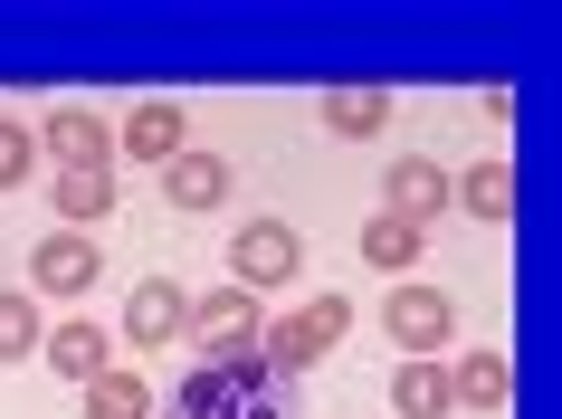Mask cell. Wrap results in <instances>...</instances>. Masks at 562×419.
<instances>
[{
	"instance_id": "5b68a950",
	"label": "cell",
	"mask_w": 562,
	"mask_h": 419,
	"mask_svg": "<svg viewBox=\"0 0 562 419\" xmlns=\"http://www.w3.org/2000/svg\"><path fill=\"white\" fill-rule=\"evenodd\" d=\"M95 276H105V258H95L87 229H48L30 248V296H87Z\"/></svg>"
},
{
	"instance_id": "4fadbf2b",
	"label": "cell",
	"mask_w": 562,
	"mask_h": 419,
	"mask_svg": "<svg viewBox=\"0 0 562 419\" xmlns=\"http://www.w3.org/2000/svg\"><path fill=\"white\" fill-rule=\"evenodd\" d=\"M505 390H515V372H505V353H486V343H468V362L448 372V400L486 419V410H505Z\"/></svg>"
},
{
	"instance_id": "5bb4252c",
	"label": "cell",
	"mask_w": 562,
	"mask_h": 419,
	"mask_svg": "<svg viewBox=\"0 0 562 419\" xmlns=\"http://www.w3.org/2000/svg\"><path fill=\"white\" fill-rule=\"evenodd\" d=\"M162 191H172V210H220L229 201V162L220 152H181V162H162Z\"/></svg>"
},
{
	"instance_id": "e0dca14e",
	"label": "cell",
	"mask_w": 562,
	"mask_h": 419,
	"mask_svg": "<svg viewBox=\"0 0 562 419\" xmlns=\"http://www.w3.org/2000/svg\"><path fill=\"white\" fill-rule=\"evenodd\" d=\"M448 201H468L486 229H505V219H515V172H505V162H476L468 181H448Z\"/></svg>"
},
{
	"instance_id": "52a82bcc",
	"label": "cell",
	"mask_w": 562,
	"mask_h": 419,
	"mask_svg": "<svg viewBox=\"0 0 562 419\" xmlns=\"http://www.w3.org/2000/svg\"><path fill=\"white\" fill-rule=\"evenodd\" d=\"M115 152L162 172V162H181V152H191V115H181L172 95H153V105H134V115L115 124Z\"/></svg>"
},
{
	"instance_id": "d6986e66",
	"label": "cell",
	"mask_w": 562,
	"mask_h": 419,
	"mask_svg": "<svg viewBox=\"0 0 562 419\" xmlns=\"http://www.w3.org/2000/svg\"><path fill=\"white\" fill-rule=\"evenodd\" d=\"M48 333H38V296H20V286H0V362L38 353Z\"/></svg>"
},
{
	"instance_id": "ac0fdd59",
	"label": "cell",
	"mask_w": 562,
	"mask_h": 419,
	"mask_svg": "<svg viewBox=\"0 0 562 419\" xmlns=\"http://www.w3.org/2000/svg\"><path fill=\"white\" fill-rule=\"evenodd\" d=\"M87 419H153L144 372H95V382H87Z\"/></svg>"
},
{
	"instance_id": "9a60e30c",
	"label": "cell",
	"mask_w": 562,
	"mask_h": 419,
	"mask_svg": "<svg viewBox=\"0 0 562 419\" xmlns=\"http://www.w3.org/2000/svg\"><path fill=\"white\" fill-rule=\"evenodd\" d=\"M391 400H401V419H448V410H458V400H448V372H439V353H411V362H401Z\"/></svg>"
},
{
	"instance_id": "8992f818",
	"label": "cell",
	"mask_w": 562,
	"mask_h": 419,
	"mask_svg": "<svg viewBox=\"0 0 562 419\" xmlns=\"http://www.w3.org/2000/svg\"><path fill=\"white\" fill-rule=\"evenodd\" d=\"M38 152H48L58 172H105V162H115V124L87 115V105H58V115L38 124Z\"/></svg>"
},
{
	"instance_id": "7a4b0ae2",
	"label": "cell",
	"mask_w": 562,
	"mask_h": 419,
	"mask_svg": "<svg viewBox=\"0 0 562 419\" xmlns=\"http://www.w3.org/2000/svg\"><path fill=\"white\" fill-rule=\"evenodd\" d=\"M344 333H353V296H315V305H296V315H277L258 343L277 353V372H315Z\"/></svg>"
},
{
	"instance_id": "8fae6325",
	"label": "cell",
	"mask_w": 562,
	"mask_h": 419,
	"mask_svg": "<svg viewBox=\"0 0 562 419\" xmlns=\"http://www.w3.org/2000/svg\"><path fill=\"white\" fill-rule=\"evenodd\" d=\"M448 210V172L429 162V152H401L391 162V219H411V229H429Z\"/></svg>"
},
{
	"instance_id": "277c9868",
	"label": "cell",
	"mask_w": 562,
	"mask_h": 419,
	"mask_svg": "<svg viewBox=\"0 0 562 419\" xmlns=\"http://www.w3.org/2000/svg\"><path fill=\"white\" fill-rule=\"evenodd\" d=\"M258 333H267L258 296H248V286H220V296H201V305H191V325H181V343H201V353H248Z\"/></svg>"
},
{
	"instance_id": "ba28073f",
	"label": "cell",
	"mask_w": 562,
	"mask_h": 419,
	"mask_svg": "<svg viewBox=\"0 0 562 419\" xmlns=\"http://www.w3.org/2000/svg\"><path fill=\"white\" fill-rule=\"evenodd\" d=\"M382 333H391V343H411V353H439L448 333H458V305H448L439 286H391V296H382Z\"/></svg>"
},
{
	"instance_id": "3957f363",
	"label": "cell",
	"mask_w": 562,
	"mask_h": 419,
	"mask_svg": "<svg viewBox=\"0 0 562 419\" xmlns=\"http://www.w3.org/2000/svg\"><path fill=\"white\" fill-rule=\"evenodd\" d=\"M296 268H305V248H296V229H286V219H248V229L229 239V286H248V296L286 286Z\"/></svg>"
},
{
	"instance_id": "2e32d148",
	"label": "cell",
	"mask_w": 562,
	"mask_h": 419,
	"mask_svg": "<svg viewBox=\"0 0 562 419\" xmlns=\"http://www.w3.org/2000/svg\"><path fill=\"white\" fill-rule=\"evenodd\" d=\"M58 229H95L105 210H115V172H58Z\"/></svg>"
},
{
	"instance_id": "7c38bea8",
	"label": "cell",
	"mask_w": 562,
	"mask_h": 419,
	"mask_svg": "<svg viewBox=\"0 0 562 419\" xmlns=\"http://www.w3.org/2000/svg\"><path fill=\"white\" fill-rule=\"evenodd\" d=\"M315 115H325V134H344V144H372L391 124V87H325Z\"/></svg>"
},
{
	"instance_id": "ffe728a7",
	"label": "cell",
	"mask_w": 562,
	"mask_h": 419,
	"mask_svg": "<svg viewBox=\"0 0 562 419\" xmlns=\"http://www.w3.org/2000/svg\"><path fill=\"white\" fill-rule=\"evenodd\" d=\"M362 258H372V268H419V229L411 219H372V229H362Z\"/></svg>"
},
{
	"instance_id": "44dd1931",
	"label": "cell",
	"mask_w": 562,
	"mask_h": 419,
	"mask_svg": "<svg viewBox=\"0 0 562 419\" xmlns=\"http://www.w3.org/2000/svg\"><path fill=\"white\" fill-rule=\"evenodd\" d=\"M30 162H38V134L0 115V191H20V181H30Z\"/></svg>"
},
{
	"instance_id": "30bf717a",
	"label": "cell",
	"mask_w": 562,
	"mask_h": 419,
	"mask_svg": "<svg viewBox=\"0 0 562 419\" xmlns=\"http://www.w3.org/2000/svg\"><path fill=\"white\" fill-rule=\"evenodd\" d=\"M38 353H48V372H58V382H77V390H87L95 372H115V362H105V353H115V333H105V325H87V315H67V325L48 333V343H38Z\"/></svg>"
},
{
	"instance_id": "6da1fadb",
	"label": "cell",
	"mask_w": 562,
	"mask_h": 419,
	"mask_svg": "<svg viewBox=\"0 0 562 419\" xmlns=\"http://www.w3.org/2000/svg\"><path fill=\"white\" fill-rule=\"evenodd\" d=\"M172 419H286V372L267 343L248 353H201L191 382L172 390Z\"/></svg>"
},
{
	"instance_id": "9c48e42d",
	"label": "cell",
	"mask_w": 562,
	"mask_h": 419,
	"mask_svg": "<svg viewBox=\"0 0 562 419\" xmlns=\"http://www.w3.org/2000/svg\"><path fill=\"white\" fill-rule=\"evenodd\" d=\"M181 325H191V296H181L172 276H144V286H134V296H124V333L115 343H181Z\"/></svg>"
}]
</instances>
